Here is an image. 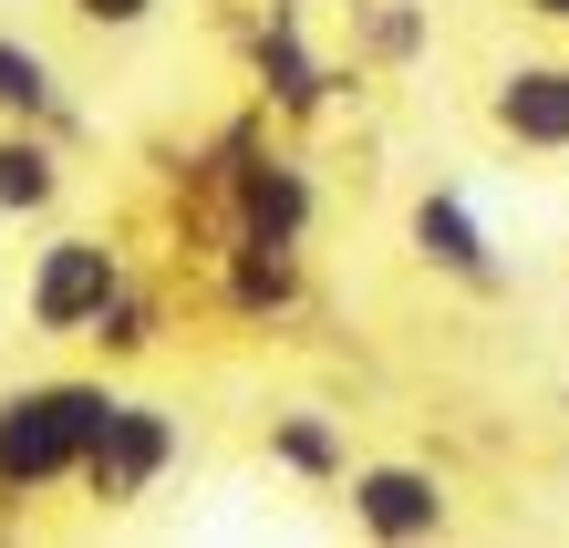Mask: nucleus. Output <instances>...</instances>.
I'll use <instances>...</instances> for the list:
<instances>
[{
  "label": "nucleus",
  "mask_w": 569,
  "mask_h": 548,
  "mask_svg": "<svg viewBox=\"0 0 569 548\" xmlns=\"http://www.w3.org/2000/svg\"><path fill=\"white\" fill-rule=\"evenodd\" d=\"M208 280H218V311L239 331H280L311 311V238H218L208 249Z\"/></svg>",
  "instance_id": "obj_5"
},
{
  "label": "nucleus",
  "mask_w": 569,
  "mask_h": 548,
  "mask_svg": "<svg viewBox=\"0 0 569 548\" xmlns=\"http://www.w3.org/2000/svg\"><path fill=\"white\" fill-rule=\"evenodd\" d=\"M114 415V372H31L0 383V507H42L83 476Z\"/></svg>",
  "instance_id": "obj_1"
},
{
  "label": "nucleus",
  "mask_w": 569,
  "mask_h": 548,
  "mask_svg": "<svg viewBox=\"0 0 569 548\" xmlns=\"http://www.w3.org/2000/svg\"><path fill=\"white\" fill-rule=\"evenodd\" d=\"M187 466V415L166 393H124L114 383V415H104V435H93V456H83V507H104V518H124V507H146L166 476Z\"/></svg>",
  "instance_id": "obj_3"
},
{
  "label": "nucleus",
  "mask_w": 569,
  "mask_h": 548,
  "mask_svg": "<svg viewBox=\"0 0 569 548\" xmlns=\"http://www.w3.org/2000/svg\"><path fill=\"white\" fill-rule=\"evenodd\" d=\"M0 124H52V134H83V104L62 83V62L31 42L21 21H0Z\"/></svg>",
  "instance_id": "obj_10"
},
{
  "label": "nucleus",
  "mask_w": 569,
  "mask_h": 548,
  "mask_svg": "<svg viewBox=\"0 0 569 548\" xmlns=\"http://www.w3.org/2000/svg\"><path fill=\"white\" fill-rule=\"evenodd\" d=\"M518 21H539V31H569V0H518Z\"/></svg>",
  "instance_id": "obj_15"
},
{
  "label": "nucleus",
  "mask_w": 569,
  "mask_h": 548,
  "mask_svg": "<svg viewBox=\"0 0 569 548\" xmlns=\"http://www.w3.org/2000/svg\"><path fill=\"white\" fill-rule=\"evenodd\" d=\"M342 507H352V538H373V548H435V538H456V487L425 456H352Z\"/></svg>",
  "instance_id": "obj_4"
},
{
  "label": "nucleus",
  "mask_w": 569,
  "mask_h": 548,
  "mask_svg": "<svg viewBox=\"0 0 569 548\" xmlns=\"http://www.w3.org/2000/svg\"><path fill=\"white\" fill-rule=\"evenodd\" d=\"M124 280H136V259H124L114 228H52L21 259V331L31 341H93V321H104V300Z\"/></svg>",
  "instance_id": "obj_2"
},
{
  "label": "nucleus",
  "mask_w": 569,
  "mask_h": 548,
  "mask_svg": "<svg viewBox=\"0 0 569 548\" xmlns=\"http://www.w3.org/2000/svg\"><path fill=\"white\" fill-rule=\"evenodd\" d=\"M62 11H73L83 31H104V42H136V31H156L177 0H62Z\"/></svg>",
  "instance_id": "obj_14"
},
{
  "label": "nucleus",
  "mask_w": 569,
  "mask_h": 548,
  "mask_svg": "<svg viewBox=\"0 0 569 548\" xmlns=\"http://www.w3.org/2000/svg\"><path fill=\"white\" fill-rule=\"evenodd\" d=\"M93 352H104V362H146V352H166V300H156L146 280H124V290L104 300V321H93Z\"/></svg>",
  "instance_id": "obj_13"
},
{
  "label": "nucleus",
  "mask_w": 569,
  "mask_h": 548,
  "mask_svg": "<svg viewBox=\"0 0 569 548\" xmlns=\"http://www.w3.org/2000/svg\"><path fill=\"white\" fill-rule=\"evenodd\" d=\"M259 456H270L290 487H342L352 476V435H342V415H321V403H270Z\"/></svg>",
  "instance_id": "obj_11"
},
{
  "label": "nucleus",
  "mask_w": 569,
  "mask_h": 548,
  "mask_svg": "<svg viewBox=\"0 0 569 548\" xmlns=\"http://www.w3.org/2000/svg\"><path fill=\"white\" fill-rule=\"evenodd\" d=\"M352 62H362V73H405V62H425V11H415V0H352Z\"/></svg>",
  "instance_id": "obj_12"
},
{
  "label": "nucleus",
  "mask_w": 569,
  "mask_h": 548,
  "mask_svg": "<svg viewBox=\"0 0 569 548\" xmlns=\"http://www.w3.org/2000/svg\"><path fill=\"white\" fill-rule=\"evenodd\" d=\"M405 249H415V269H435V280H456V290H477V300L508 290V249H497V228L477 218L466 187H415Z\"/></svg>",
  "instance_id": "obj_7"
},
{
  "label": "nucleus",
  "mask_w": 569,
  "mask_h": 548,
  "mask_svg": "<svg viewBox=\"0 0 569 548\" xmlns=\"http://www.w3.org/2000/svg\"><path fill=\"white\" fill-rule=\"evenodd\" d=\"M62 197H73V134L0 124V228H42Z\"/></svg>",
  "instance_id": "obj_9"
},
{
  "label": "nucleus",
  "mask_w": 569,
  "mask_h": 548,
  "mask_svg": "<svg viewBox=\"0 0 569 548\" xmlns=\"http://www.w3.org/2000/svg\"><path fill=\"white\" fill-rule=\"evenodd\" d=\"M487 134H497L508 156L559 166V156H569V52H518V62H497V83H487Z\"/></svg>",
  "instance_id": "obj_8"
},
{
  "label": "nucleus",
  "mask_w": 569,
  "mask_h": 548,
  "mask_svg": "<svg viewBox=\"0 0 569 548\" xmlns=\"http://www.w3.org/2000/svg\"><path fill=\"white\" fill-rule=\"evenodd\" d=\"M239 62L259 83V104H270V124H311L331 104V62L311 52V21H300V0H259V11L239 21Z\"/></svg>",
  "instance_id": "obj_6"
}]
</instances>
